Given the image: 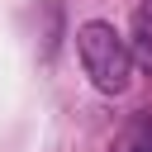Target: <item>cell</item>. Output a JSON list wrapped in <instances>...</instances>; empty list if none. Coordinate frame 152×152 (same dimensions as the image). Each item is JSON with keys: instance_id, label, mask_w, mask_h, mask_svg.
<instances>
[{"instance_id": "6da1fadb", "label": "cell", "mask_w": 152, "mask_h": 152, "mask_svg": "<svg viewBox=\"0 0 152 152\" xmlns=\"http://www.w3.org/2000/svg\"><path fill=\"white\" fill-rule=\"evenodd\" d=\"M76 52H81V66H86L95 90H104V95H124L128 90V81H133V48L109 24H100V19L81 24L76 28Z\"/></svg>"}, {"instance_id": "7a4b0ae2", "label": "cell", "mask_w": 152, "mask_h": 152, "mask_svg": "<svg viewBox=\"0 0 152 152\" xmlns=\"http://www.w3.org/2000/svg\"><path fill=\"white\" fill-rule=\"evenodd\" d=\"M128 48H133V62L152 71V0L138 5V14H133V33H128Z\"/></svg>"}]
</instances>
